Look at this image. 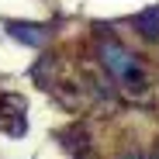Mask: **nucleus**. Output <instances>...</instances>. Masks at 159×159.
Returning <instances> with one entry per match:
<instances>
[{"label":"nucleus","mask_w":159,"mask_h":159,"mask_svg":"<svg viewBox=\"0 0 159 159\" xmlns=\"http://www.w3.org/2000/svg\"><path fill=\"white\" fill-rule=\"evenodd\" d=\"M135 28H139L145 38H159V7H152V11H142V14L135 17Z\"/></svg>","instance_id":"7ed1b4c3"},{"label":"nucleus","mask_w":159,"mask_h":159,"mask_svg":"<svg viewBox=\"0 0 159 159\" xmlns=\"http://www.w3.org/2000/svg\"><path fill=\"white\" fill-rule=\"evenodd\" d=\"M100 59H104V66H107V73L114 80H121L125 87H142V69H139L135 56H131L125 45H118L114 38L100 42Z\"/></svg>","instance_id":"f257e3e1"},{"label":"nucleus","mask_w":159,"mask_h":159,"mask_svg":"<svg viewBox=\"0 0 159 159\" xmlns=\"http://www.w3.org/2000/svg\"><path fill=\"white\" fill-rule=\"evenodd\" d=\"M125 159H142V152H128V156H125Z\"/></svg>","instance_id":"20e7f679"},{"label":"nucleus","mask_w":159,"mask_h":159,"mask_svg":"<svg viewBox=\"0 0 159 159\" xmlns=\"http://www.w3.org/2000/svg\"><path fill=\"white\" fill-rule=\"evenodd\" d=\"M7 31H11V38H17V42H24V45H45V38H48V31L42 28V24H28V21H7Z\"/></svg>","instance_id":"f03ea898"}]
</instances>
